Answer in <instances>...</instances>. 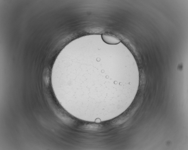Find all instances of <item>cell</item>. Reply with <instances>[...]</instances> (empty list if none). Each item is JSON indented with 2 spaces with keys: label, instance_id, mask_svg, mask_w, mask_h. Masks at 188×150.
<instances>
[{
  "label": "cell",
  "instance_id": "6da1fadb",
  "mask_svg": "<svg viewBox=\"0 0 188 150\" xmlns=\"http://www.w3.org/2000/svg\"><path fill=\"white\" fill-rule=\"evenodd\" d=\"M101 38L105 43L109 45H116L120 42V40L118 38L106 34H102Z\"/></svg>",
  "mask_w": 188,
  "mask_h": 150
}]
</instances>
